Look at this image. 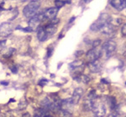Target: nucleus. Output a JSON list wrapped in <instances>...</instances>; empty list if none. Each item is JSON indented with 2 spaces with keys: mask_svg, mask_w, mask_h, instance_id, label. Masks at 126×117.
Masks as SVG:
<instances>
[{
  "mask_svg": "<svg viewBox=\"0 0 126 117\" xmlns=\"http://www.w3.org/2000/svg\"><path fill=\"white\" fill-rule=\"evenodd\" d=\"M100 31L102 32L103 34L109 35V34H112L115 31V28L111 23H106V24L103 25V27L101 28Z\"/></svg>",
  "mask_w": 126,
  "mask_h": 117,
  "instance_id": "obj_12",
  "label": "nucleus"
},
{
  "mask_svg": "<svg viewBox=\"0 0 126 117\" xmlns=\"http://www.w3.org/2000/svg\"><path fill=\"white\" fill-rule=\"evenodd\" d=\"M92 110L96 117H103L106 115V108L103 103L97 101L96 98L93 100Z\"/></svg>",
  "mask_w": 126,
  "mask_h": 117,
  "instance_id": "obj_3",
  "label": "nucleus"
},
{
  "mask_svg": "<svg viewBox=\"0 0 126 117\" xmlns=\"http://www.w3.org/2000/svg\"><path fill=\"white\" fill-rule=\"evenodd\" d=\"M53 51H54V49L52 47H48V49H47V56L48 57H50L53 54Z\"/></svg>",
  "mask_w": 126,
  "mask_h": 117,
  "instance_id": "obj_27",
  "label": "nucleus"
},
{
  "mask_svg": "<svg viewBox=\"0 0 126 117\" xmlns=\"http://www.w3.org/2000/svg\"><path fill=\"white\" fill-rule=\"evenodd\" d=\"M125 27H126V25L125 24H124V26L122 27V29H121V32H122V35L123 36H125V34H126V32H125Z\"/></svg>",
  "mask_w": 126,
  "mask_h": 117,
  "instance_id": "obj_29",
  "label": "nucleus"
},
{
  "mask_svg": "<svg viewBox=\"0 0 126 117\" xmlns=\"http://www.w3.org/2000/svg\"><path fill=\"white\" fill-rule=\"evenodd\" d=\"M3 117H14V116L12 115V113L7 112V113H5V114H4V116H3Z\"/></svg>",
  "mask_w": 126,
  "mask_h": 117,
  "instance_id": "obj_30",
  "label": "nucleus"
},
{
  "mask_svg": "<svg viewBox=\"0 0 126 117\" xmlns=\"http://www.w3.org/2000/svg\"><path fill=\"white\" fill-rule=\"evenodd\" d=\"M47 82H48V81H47V80H40V81L39 84H40V86H44L45 84H47Z\"/></svg>",
  "mask_w": 126,
  "mask_h": 117,
  "instance_id": "obj_28",
  "label": "nucleus"
},
{
  "mask_svg": "<svg viewBox=\"0 0 126 117\" xmlns=\"http://www.w3.org/2000/svg\"><path fill=\"white\" fill-rule=\"evenodd\" d=\"M58 13V9L56 8H50L44 12V19H54L56 17Z\"/></svg>",
  "mask_w": 126,
  "mask_h": 117,
  "instance_id": "obj_9",
  "label": "nucleus"
},
{
  "mask_svg": "<svg viewBox=\"0 0 126 117\" xmlns=\"http://www.w3.org/2000/svg\"><path fill=\"white\" fill-rule=\"evenodd\" d=\"M42 19H44V12L41 13H36L34 17H32L29 21V28L32 31H34V29H37L39 28L40 24V22L42 21Z\"/></svg>",
  "mask_w": 126,
  "mask_h": 117,
  "instance_id": "obj_4",
  "label": "nucleus"
},
{
  "mask_svg": "<svg viewBox=\"0 0 126 117\" xmlns=\"http://www.w3.org/2000/svg\"><path fill=\"white\" fill-rule=\"evenodd\" d=\"M116 48L117 44L113 40H109V41H106L103 44L102 50L105 52V54H107V57H109L116 50Z\"/></svg>",
  "mask_w": 126,
  "mask_h": 117,
  "instance_id": "obj_5",
  "label": "nucleus"
},
{
  "mask_svg": "<svg viewBox=\"0 0 126 117\" xmlns=\"http://www.w3.org/2000/svg\"><path fill=\"white\" fill-rule=\"evenodd\" d=\"M44 29L49 37V35H52V34H54L56 32V25L52 24V23H49L48 25L45 26Z\"/></svg>",
  "mask_w": 126,
  "mask_h": 117,
  "instance_id": "obj_16",
  "label": "nucleus"
},
{
  "mask_svg": "<svg viewBox=\"0 0 126 117\" xmlns=\"http://www.w3.org/2000/svg\"><path fill=\"white\" fill-rule=\"evenodd\" d=\"M6 45V40H0V51L4 49Z\"/></svg>",
  "mask_w": 126,
  "mask_h": 117,
  "instance_id": "obj_26",
  "label": "nucleus"
},
{
  "mask_svg": "<svg viewBox=\"0 0 126 117\" xmlns=\"http://www.w3.org/2000/svg\"><path fill=\"white\" fill-rule=\"evenodd\" d=\"M111 20H112V17L109 14L105 13H101V14L99 15L98 19H97L96 21L90 26V29L94 32L98 31V30L101 29V28H102L104 24L110 23Z\"/></svg>",
  "mask_w": 126,
  "mask_h": 117,
  "instance_id": "obj_1",
  "label": "nucleus"
},
{
  "mask_svg": "<svg viewBox=\"0 0 126 117\" xmlns=\"http://www.w3.org/2000/svg\"><path fill=\"white\" fill-rule=\"evenodd\" d=\"M66 3H71V1H62V0H56L55 1V5H56V9H60L63 5H65Z\"/></svg>",
  "mask_w": 126,
  "mask_h": 117,
  "instance_id": "obj_20",
  "label": "nucleus"
},
{
  "mask_svg": "<svg viewBox=\"0 0 126 117\" xmlns=\"http://www.w3.org/2000/svg\"><path fill=\"white\" fill-rule=\"evenodd\" d=\"M109 105L110 106L111 110H113L115 107H116V99L113 96H110L109 97Z\"/></svg>",
  "mask_w": 126,
  "mask_h": 117,
  "instance_id": "obj_22",
  "label": "nucleus"
},
{
  "mask_svg": "<svg viewBox=\"0 0 126 117\" xmlns=\"http://www.w3.org/2000/svg\"><path fill=\"white\" fill-rule=\"evenodd\" d=\"M72 105H73V104L72 102L71 98L63 100H62V102H61V109H62V110H67L69 108H72Z\"/></svg>",
  "mask_w": 126,
  "mask_h": 117,
  "instance_id": "obj_15",
  "label": "nucleus"
},
{
  "mask_svg": "<svg viewBox=\"0 0 126 117\" xmlns=\"http://www.w3.org/2000/svg\"><path fill=\"white\" fill-rule=\"evenodd\" d=\"M83 93H84V90H83L82 88L78 87L75 89V90L73 91V94H72V97L71 98L73 105L78 104V101L80 100V99L82 98Z\"/></svg>",
  "mask_w": 126,
  "mask_h": 117,
  "instance_id": "obj_8",
  "label": "nucleus"
},
{
  "mask_svg": "<svg viewBox=\"0 0 126 117\" xmlns=\"http://www.w3.org/2000/svg\"><path fill=\"white\" fill-rule=\"evenodd\" d=\"M88 70H90L92 73H97L102 70V65H101L100 62H98V60L94 62H90L87 64Z\"/></svg>",
  "mask_w": 126,
  "mask_h": 117,
  "instance_id": "obj_10",
  "label": "nucleus"
},
{
  "mask_svg": "<svg viewBox=\"0 0 126 117\" xmlns=\"http://www.w3.org/2000/svg\"><path fill=\"white\" fill-rule=\"evenodd\" d=\"M100 44H101V40L100 39H96V40H94V41H93L92 46H93V49H94V48H97Z\"/></svg>",
  "mask_w": 126,
  "mask_h": 117,
  "instance_id": "obj_24",
  "label": "nucleus"
},
{
  "mask_svg": "<svg viewBox=\"0 0 126 117\" xmlns=\"http://www.w3.org/2000/svg\"><path fill=\"white\" fill-rule=\"evenodd\" d=\"M22 117H30V114L29 112H26V113H24V114L23 115V116Z\"/></svg>",
  "mask_w": 126,
  "mask_h": 117,
  "instance_id": "obj_31",
  "label": "nucleus"
},
{
  "mask_svg": "<svg viewBox=\"0 0 126 117\" xmlns=\"http://www.w3.org/2000/svg\"><path fill=\"white\" fill-rule=\"evenodd\" d=\"M83 66H84V63H83V61H82V60H75V61L72 62V63L69 64V67H70L71 70L80 67H83Z\"/></svg>",
  "mask_w": 126,
  "mask_h": 117,
  "instance_id": "obj_18",
  "label": "nucleus"
},
{
  "mask_svg": "<svg viewBox=\"0 0 126 117\" xmlns=\"http://www.w3.org/2000/svg\"><path fill=\"white\" fill-rule=\"evenodd\" d=\"M28 105V103L26 100H20L19 103V105H18V108H19V110H24V109H26V107H27Z\"/></svg>",
  "mask_w": 126,
  "mask_h": 117,
  "instance_id": "obj_23",
  "label": "nucleus"
},
{
  "mask_svg": "<svg viewBox=\"0 0 126 117\" xmlns=\"http://www.w3.org/2000/svg\"><path fill=\"white\" fill-rule=\"evenodd\" d=\"M109 3L117 10H123L125 9L126 2L125 0H112Z\"/></svg>",
  "mask_w": 126,
  "mask_h": 117,
  "instance_id": "obj_11",
  "label": "nucleus"
},
{
  "mask_svg": "<svg viewBox=\"0 0 126 117\" xmlns=\"http://www.w3.org/2000/svg\"><path fill=\"white\" fill-rule=\"evenodd\" d=\"M58 115L60 117H72V113L65 110H60Z\"/></svg>",
  "mask_w": 126,
  "mask_h": 117,
  "instance_id": "obj_21",
  "label": "nucleus"
},
{
  "mask_svg": "<svg viewBox=\"0 0 126 117\" xmlns=\"http://www.w3.org/2000/svg\"><path fill=\"white\" fill-rule=\"evenodd\" d=\"M87 60L90 62H94L98 60V58L102 56V50L97 49V48H94V49H90L86 54Z\"/></svg>",
  "mask_w": 126,
  "mask_h": 117,
  "instance_id": "obj_6",
  "label": "nucleus"
},
{
  "mask_svg": "<svg viewBox=\"0 0 126 117\" xmlns=\"http://www.w3.org/2000/svg\"><path fill=\"white\" fill-rule=\"evenodd\" d=\"M38 31H37V38L40 42H44L47 39L48 35L46 34V31L44 29V27H40L38 28Z\"/></svg>",
  "mask_w": 126,
  "mask_h": 117,
  "instance_id": "obj_13",
  "label": "nucleus"
},
{
  "mask_svg": "<svg viewBox=\"0 0 126 117\" xmlns=\"http://www.w3.org/2000/svg\"><path fill=\"white\" fill-rule=\"evenodd\" d=\"M1 84H3V85H8V84H9V82L1 81Z\"/></svg>",
  "mask_w": 126,
  "mask_h": 117,
  "instance_id": "obj_32",
  "label": "nucleus"
},
{
  "mask_svg": "<svg viewBox=\"0 0 126 117\" xmlns=\"http://www.w3.org/2000/svg\"><path fill=\"white\" fill-rule=\"evenodd\" d=\"M74 19H75V17H72V19H70V21H69V23H72V21H73V20H74Z\"/></svg>",
  "mask_w": 126,
  "mask_h": 117,
  "instance_id": "obj_33",
  "label": "nucleus"
},
{
  "mask_svg": "<svg viewBox=\"0 0 126 117\" xmlns=\"http://www.w3.org/2000/svg\"><path fill=\"white\" fill-rule=\"evenodd\" d=\"M13 32V25L5 22L0 25V37H8Z\"/></svg>",
  "mask_w": 126,
  "mask_h": 117,
  "instance_id": "obj_7",
  "label": "nucleus"
},
{
  "mask_svg": "<svg viewBox=\"0 0 126 117\" xmlns=\"http://www.w3.org/2000/svg\"><path fill=\"white\" fill-rule=\"evenodd\" d=\"M40 3L39 1H31L30 3H28L27 5L24 7V9L23 10V13L24 15V17L26 18H30L34 17V15L37 13V11L40 9Z\"/></svg>",
  "mask_w": 126,
  "mask_h": 117,
  "instance_id": "obj_2",
  "label": "nucleus"
},
{
  "mask_svg": "<svg viewBox=\"0 0 126 117\" xmlns=\"http://www.w3.org/2000/svg\"><path fill=\"white\" fill-rule=\"evenodd\" d=\"M74 80L78 82H81V83H83V84H88L90 82L91 79L90 77H88L86 74H78L74 77Z\"/></svg>",
  "mask_w": 126,
  "mask_h": 117,
  "instance_id": "obj_14",
  "label": "nucleus"
},
{
  "mask_svg": "<svg viewBox=\"0 0 126 117\" xmlns=\"http://www.w3.org/2000/svg\"><path fill=\"white\" fill-rule=\"evenodd\" d=\"M48 116V111L43 108H39L34 111V117H46Z\"/></svg>",
  "mask_w": 126,
  "mask_h": 117,
  "instance_id": "obj_17",
  "label": "nucleus"
},
{
  "mask_svg": "<svg viewBox=\"0 0 126 117\" xmlns=\"http://www.w3.org/2000/svg\"><path fill=\"white\" fill-rule=\"evenodd\" d=\"M108 117H121V116H120V115H119L118 112L113 111V112H111L110 114L109 115V116H108Z\"/></svg>",
  "mask_w": 126,
  "mask_h": 117,
  "instance_id": "obj_25",
  "label": "nucleus"
},
{
  "mask_svg": "<svg viewBox=\"0 0 126 117\" xmlns=\"http://www.w3.org/2000/svg\"><path fill=\"white\" fill-rule=\"evenodd\" d=\"M93 99L87 98L83 101V107H84L85 110H92L93 108Z\"/></svg>",
  "mask_w": 126,
  "mask_h": 117,
  "instance_id": "obj_19",
  "label": "nucleus"
}]
</instances>
